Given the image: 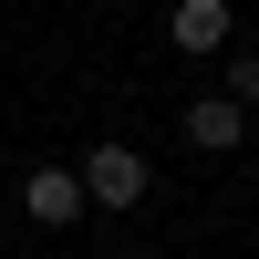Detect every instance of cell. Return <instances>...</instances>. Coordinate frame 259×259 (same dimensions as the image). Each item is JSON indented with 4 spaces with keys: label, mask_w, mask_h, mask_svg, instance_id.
<instances>
[{
    "label": "cell",
    "mask_w": 259,
    "mask_h": 259,
    "mask_svg": "<svg viewBox=\"0 0 259 259\" xmlns=\"http://www.w3.org/2000/svg\"><path fill=\"white\" fill-rule=\"evenodd\" d=\"M73 187H83V207H135L145 197V156H135V145H94Z\"/></svg>",
    "instance_id": "obj_1"
},
{
    "label": "cell",
    "mask_w": 259,
    "mask_h": 259,
    "mask_svg": "<svg viewBox=\"0 0 259 259\" xmlns=\"http://www.w3.org/2000/svg\"><path fill=\"white\" fill-rule=\"evenodd\" d=\"M21 207H31V218H41V228H73V218H83V187H73V177H62V166H41V177H31V187H21Z\"/></svg>",
    "instance_id": "obj_3"
},
{
    "label": "cell",
    "mask_w": 259,
    "mask_h": 259,
    "mask_svg": "<svg viewBox=\"0 0 259 259\" xmlns=\"http://www.w3.org/2000/svg\"><path fill=\"white\" fill-rule=\"evenodd\" d=\"M239 135H249V114L228 94H197L187 104V145H207V156H239Z\"/></svg>",
    "instance_id": "obj_2"
},
{
    "label": "cell",
    "mask_w": 259,
    "mask_h": 259,
    "mask_svg": "<svg viewBox=\"0 0 259 259\" xmlns=\"http://www.w3.org/2000/svg\"><path fill=\"white\" fill-rule=\"evenodd\" d=\"M228 41V0H177V52H218Z\"/></svg>",
    "instance_id": "obj_4"
},
{
    "label": "cell",
    "mask_w": 259,
    "mask_h": 259,
    "mask_svg": "<svg viewBox=\"0 0 259 259\" xmlns=\"http://www.w3.org/2000/svg\"><path fill=\"white\" fill-rule=\"evenodd\" d=\"M228 104H239V114L259 104V52H239V62H228Z\"/></svg>",
    "instance_id": "obj_5"
}]
</instances>
